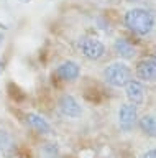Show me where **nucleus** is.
Listing matches in <instances>:
<instances>
[{
	"label": "nucleus",
	"instance_id": "423d86ee",
	"mask_svg": "<svg viewBox=\"0 0 156 158\" xmlns=\"http://www.w3.org/2000/svg\"><path fill=\"white\" fill-rule=\"evenodd\" d=\"M59 110L62 112V115L69 117V118H77L82 115V107L77 102V99L71 94H64L59 99Z\"/></svg>",
	"mask_w": 156,
	"mask_h": 158
},
{
	"label": "nucleus",
	"instance_id": "2eb2a0df",
	"mask_svg": "<svg viewBox=\"0 0 156 158\" xmlns=\"http://www.w3.org/2000/svg\"><path fill=\"white\" fill-rule=\"evenodd\" d=\"M0 69H3V63H0Z\"/></svg>",
	"mask_w": 156,
	"mask_h": 158
},
{
	"label": "nucleus",
	"instance_id": "0eeeda50",
	"mask_svg": "<svg viewBox=\"0 0 156 158\" xmlns=\"http://www.w3.org/2000/svg\"><path fill=\"white\" fill-rule=\"evenodd\" d=\"M56 74H58V77L62 79V81H76V79L81 76V66L76 61L67 59V61L61 63L59 66H58Z\"/></svg>",
	"mask_w": 156,
	"mask_h": 158
},
{
	"label": "nucleus",
	"instance_id": "4468645a",
	"mask_svg": "<svg viewBox=\"0 0 156 158\" xmlns=\"http://www.w3.org/2000/svg\"><path fill=\"white\" fill-rule=\"evenodd\" d=\"M126 2H130V3H133V2H140V0H126Z\"/></svg>",
	"mask_w": 156,
	"mask_h": 158
},
{
	"label": "nucleus",
	"instance_id": "f257e3e1",
	"mask_svg": "<svg viewBox=\"0 0 156 158\" xmlns=\"http://www.w3.org/2000/svg\"><path fill=\"white\" fill-rule=\"evenodd\" d=\"M125 27L138 36H146L154 28V17L146 8H131L123 17Z\"/></svg>",
	"mask_w": 156,
	"mask_h": 158
},
{
	"label": "nucleus",
	"instance_id": "f8f14e48",
	"mask_svg": "<svg viewBox=\"0 0 156 158\" xmlns=\"http://www.w3.org/2000/svg\"><path fill=\"white\" fill-rule=\"evenodd\" d=\"M13 148V140L7 130H0V152L8 153Z\"/></svg>",
	"mask_w": 156,
	"mask_h": 158
},
{
	"label": "nucleus",
	"instance_id": "ddd939ff",
	"mask_svg": "<svg viewBox=\"0 0 156 158\" xmlns=\"http://www.w3.org/2000/svg\"><path fill=\"white\" fill-rule=\"evenodd\" d=\"M141 158H156V148H151V150L145 152Z\"/></svg>",
	"mask_w": 156,
	"mask_h": 158
},
{
	"label": "nucleus",
	"instance_id": "20e7f679",
	"mask_svg": "<svg viewBox=\"0 0 156 158\" xmlns=\"http://www.w3.org/2000/svg\"><path fill=\"white\" fill-rule=\"evenodd\" d=\"M138 122V109L135 104L126 102L118 109V125L123 132H130Z\"/></svg>",
	"mask_w": 156,
	"mask_h": 158
},
{
	"label": "nucleus",
	"instance_id": "6e6552de",
	"mask_svg": "<svg viewBox=\"0 0 156 158\" xmlns=\"http://www.w3.org/2000/svg\"><path fill=\"white\" fill-rule=\"evenodd\" d=\"M125 94H126V99H128L130 104H135L138 106L145 101V87L140 81H131L125 86Z\"/></svg>",
	"mask_w": 156,
	"mask_h": 158
},
{
	"label": "nucleus",
	"instance_id": "1a4fd4ad",
	"mask_svg": "<svg viewBox=\"0 0 156 158\" xmlns=\"http://www.w3.org/2000/svg\"><path fill=\"white\" fill-rule=\"evenodd\" d=\"M114 49H115V53L118 54L120 58H123V59H133L136 56V48L128 41V40H125V38L115 40Z\"/></svg>",
	"mask_w": 156,
	"mask_h": 158
},
{
	"label": "nucleus",
	"instance_id": "9d476101",
	"mask_svg": "<svg viewBox=\"0 0 156 158\" xmlns=\"http://www.w3.org/2000/svg\"><path fill=\"white\" fill-rule=\"evenodd\" d=\"M26 122H28V125H30L33 130H36L38 133H51L53 132V128H51V125L48 123V120L46 118H43L41 115H38V114H33V112H30V114H26Z\"/></svg>",
	"mask_w": 156,
	"mask_h": 158
},
{
	"label": "nucleus",
	"instance_id": "f03ea898",
	"mask_svg": "<svg viewBox=\"0 0 156 158\" xmlns=\"http://www.w3.org/2000/svg\"><path fill=\"white\" fill-rule=\"evenodd\" d=\"M104 79L112 87H125L131 81V69L123 61H115L104 69Z\"/></svg>",
	"mask_w": 156,
	"mask_h": 158
},
{
	"label": "nucleus",
	"instance_id": "dca6fc26",
	"mask_svg": "<svg viewBox=\"0 0 156 158\" xmlns=\"http://www.w3.org/2000/svg\"><path fill=\"white\" fill-rule=\"evenodd\" d=\"M22 2H30V0H22Z\"/></svg>",
	"mask_w": 156,
	"mask_h": 158
},
{
	"label": "nucleus",
	"instance_id": "39448f33",
	"mask_svg": "<svg viewBox=\"0 0 156 158\" xmlns=\"http://www.w3.org/2000/svg\"><path fill=\"white\" fill-rule=\"evenodd\" d=\"M135 73L141 81H156V54H150L138 61Z\"/></svg>",
	"mask_w": 156,
	"mask_h": 158
},
{
	"label": "nucleus",
	"instance_id": "9b49d317",
	"mask_svg": "<svg viewBox=\"0 0 156 158\" xmlns=\"http://www.w3.org/2000/svg\"><path fill=\"white\" fill-rule=\"evenodd\" d=\"M138 125L145 135L156 138V115H143L138 118Z\"/></svg>",
	"mask_w": 156,
	"mask_h": 158
},
{
	"label": "nucleus",
	"instance_id": "7ed1b4c3",
	"mask_svg": "<svg viewBox=\"0 0 156 158\" xmlns=\"http://www.w3.org/2000/svg\"><path fill=\"white\" fill-rule=\"evenodd\" d=\"M79 49L87 59H92V61H97V59H100L105 54L104 43H102L100 40L90 38V36L81 40L79 41Z\"/></svg>",
	"mask_w": 156,
	"mask_h": 158
}]
</instances>
